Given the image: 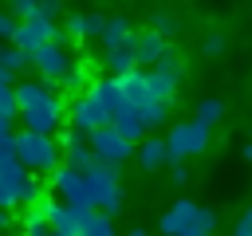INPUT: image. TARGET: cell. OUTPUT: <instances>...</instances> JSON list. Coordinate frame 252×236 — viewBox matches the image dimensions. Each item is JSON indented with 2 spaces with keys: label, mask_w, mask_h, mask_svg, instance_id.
<instances>
[{
  "label": "cell",
  "mask_w": 252,
  "mask_h": 236,
  "mask_svg": "<svg viewBox=\"0 0 252 236\" xmlns=\"http://www.w3.org/2000/svg\"><path fill=\"white\" fill-rule=\"evenodd\" d=\"M83 189H87V205H91V212L114 216V212L122 208V181H118V169L94 161V165L83 173Z\"/></svg>",
  "instance_id": "1"
},
{
  "label": "cell",
  "mask_w": 252,
  "mask_h": 236,
  "mask_svg": "<svg viewBox=\"0 0 252 236\" xmlns=\"http://www.w3.org/2000/svg\"><path fill=\"white\" fill-rule=\"evenodd\" d=\"M213 224H217V212H213V208H205V205H197V201H189V197L173 201V205L165 208V216L158 220V228H161L165 236H185V232H213Z\"/></svg>",
  "instance_id": "2"
},
{
  "label": "cell",
  "mask_w": 252,
  "mask_h": 236,
  "mask_svg": "<svg viewBox=\"0 0 252 236\" xmlns=\"http://www.w3.org/2000/svg\"><path fill=\"white\" fill-rule=\"evenodd\" d=\"M12 138H16V161L32 177L35 173H55V165H59V142L55 138H39V134H28V130H20Z\"/></svg>",
  "instance_id": "3"
},
{
  "label": "cell",
  "mask_w": 252,
  "mask_h": 236,
  "mask_svg": "<svg viewBox=\"0 0 252 236\" xmlns=\"http://www.w3.org/2000/svg\"><path fill=\"white\" fill-rule=\"evenodd\" d=\"M161 142H165V157H169V165H189V157L205 153V146H209V130L197 126V122H173L169 134H165Z\"/></svg>",
  "instance_id": "4"
},
{
  "label": "cell",
  "mask_w": 252,
  "mask_h": 236,
  "mask_svg": "<svg viewBox=\"0 0 252 236\" xmlns=\"http://www.w3.org/2000/svg\"><path fill=\"white\" fill-rule=\"evenodd\" d=\"M63 114H67V98L63 94H47L43 102L20 110L16 118H24V130L28 134H39V138H55L63 130Z\"/></svg>",
  "instance_id": "5"
},
{
  "label": "cell",
  "mask_w": 252,
  "mask_h": 236,
  "mask_svg": "<svg viewBox=\"0 0 252 236\" xmlns=\"http://www.w3.org/2000/svg\"><path fill=\"white\" fill-rule=\"evenodd\" d=\"M28 63L39 71V79L43 83H51V87H59L71 71H75V55H71V47H59V43H43V47H35L32 55H28Z\"/></svg>",
  "instance_id": "6"
},
{
  "label": "cell",
  "mask_w": 252,
  "mask_h": 236,
  "mask_svg": "<svg viewBox=\"0 0 252 236\" xmlns=\"http://www.w3.org/2000/svg\"><path fill=\"white\" fill-rule=\"evenodd\" d=\"M146 83H150V94H154L158 102H173V90H177V83H181V59H177L173 47H165L161 59H158V67L146 71Z\"/></svg>",
  "instance_id": "7"
},
{
  "label": "cell",
  "mask_w": 252,
  "mask_h": 236,
  "mask_svg": "<svg viewBox=\"0 0 252 236\" xmlns=\"http://www.w3.org/2000/svg\"><path fill=\"white\" fill-rule=\"evenodd\" d=\"M87 149L94 153V161H98V165H110V169H118L122 161H130V157H134V146H126L110 126H102V130L87 134Z\"/></svg>",
  "instance_id": "8"
},
{
  "label": "cell",
  "mask_w": 252,
  "mask_h": 236,
  "mask_svg": "<svg viewBox=\"0 0 252 236\" xmlns=\"http://www.w3.org/2000/svg\"><path fill=\"white\" fill-rule=\"evenodd\" d=\"M67 126L71 130H79V134H94V130H102L110 118H106V110L91 98V94H75V98H67Z\"/></svg>",
  "instance_id": "9"
},
{
  "label": "cell",
  "mask_w": 252,
  "mask_h": 236,
  "mask_svg": "<svg viewBox=\"0 0 252 236\" xmlns=\"http://www.w3.org/2000/svg\"><path fill=\"white\" fill-rule=\"evenodd\" d=\"M47 189L55 193L59 205H67V208H87V212H91V205H87V189H83V173H75V169H67V165H55Z\"/></svg>",
  "instance_id": "10"
},
{
  "label": "cell",
  "mask_w": 252,
  "mask_h": 236,
  "mask_svg": "<svg viewBox=\"0 0 252 236\" xmlns=\"http://www.w3.org/2000/svg\"><path fill=\"white\" fill-rule=\"evenodd\" d=\"M51 31H55V24H51V20H39V16H28V20H20V24H16V35H12V47H16L20 55H32L35 47H43V43L51 39Z\"/></svg>",
  "instance_id": "11"
},
{
  "label": "cell",
  "mask_w": 252,
  "mask_h": 236,
  "mask_svg": "<svg viewBox=\"0 0 252 236\" xmlns=\"http://www.w3.org/2000/svg\"><path fill=\"white\" fill-rule=\"evenodd\" d=\"M63 24H67V28H63L67 39H98L106 16H102V12H67Z\"/></svg>",
  "instance_id": "12"
},
{
  "label": "cell",
  "mask_w": 252,
  "mask_h": 236,
  "mask_svg": "<svg viewBox=\"0 0 252 236\" xmlns=\"http://www.w3.org/2000/svg\"><path fill=\"white\" fill-rule=\"evenodd\" d=\"M165 47H169V43H165V39H158L154 31L134 35V67H138V71L158 67V59H161V51H165Z\"/></svg>",
  "instance_id": "13"
},
{
  "label": "cell",
  "mask_w": 252,
  "mask_h": 236,
  "mask_svg": "<svg viewBox=\"0 0 252 236\" xmlns=\"http://www.w3.org/2000/svg\"><path fill=\"white\" fill-rule=\"evenodd\" d=\"M91 98L106 110V118H114L118 110H126V102H122V90H118V79H110V75H102V79H94V87H91Z\"/></svg>",
  "instance_id": "14"
},
{
  "label": "cell",
  "mask_w": 252,
  "mask_h": 236,
  "mask_svg": "<svg viewBox=\"0 0 252 236\" xmlns=\"http://www.w3.org/2000/svg\"><path fill=\"white\" fill-rule=\"evenodd\" d=\"M47 94H59L51 83H43V79H28V83H20V87H12V98H16V110H28V106H35V102H43Z\"/></svg>",
  "instance_id": "15"
},
{
  "label": "cell",
  "mask_w": 252,
  "mask_h": 236,
  "mask_svg": "<svg viewBox=\"0 0 252 236\" xmlns=\"http://www.w3.org/2000/svg\"><path fill=\"white\" fill-rule=\"evenodd\" d=\"M102 67H106V75H110V79H122V75H130V71H134V35H130L122 47L106 51V55H102Z\"/></svg>",
  "instance_id": "16"
},
{
  "label": "cell",
  "mask_w": 252,
  "mask_h": 236,
  "mask_svg": "<svg viewBox=\"0 0 252 236\" xmlns=\"http://www.w3.org/2000/svg\"><path fill=\"white\" fill-rule=\"evenodd\" d=\"M134 161H138L142 169H158V165H169V157H165V142L146 134V138L134 146Z\"/></svg>",
  "instance_id": "17"
},
{
  "label": "cell",
  "mask_w": 252,
  "mask_h": 236,
  "mask_svg": "<svg viewBox=\"0 0 252 236\" xmlns=\"http://www.w3.org/2000/svg\"><path fill=\"white\" fill-rule=\"evenodd\" d=\"M106 126H110V130H114L126 146H138V142L146 138V130H142V122H138V114H134V110H118Z\"/></svg>",
  "instance_id": "18"
},
{
  "label": "cell",
  "mask_w": 252,
  "mask_h": 236,
  "mask_svg": "<svg viewBox=\"0 0 252 236\" xmlns=\"http://www.w3.org/2000/svg\"><path fill=\"white\" fill-rule=\"evenodd\" d=\"M130 35H134V31H130V20H126V16H106V24H102V31H98V43H102L106 51H114V47H122Z\"/></svg>",
  "instance_id": "19"
},
{
  "label": "cell",
  "mask_w": 252,
  "mask_h": 236,
  "mask_svg": "<svg viewBox=\"0 0 252 236\" xmlns=\"http://www.w3.org/2000/svg\"><path fill=\"white\" fill-rule=\"evenodd\" d=\"M75 236H118V232H114V220H110V216H102V212H83Z\"/></svg>",
  "instance_id": "20"
},
{
  "label": "cell",
  "mask_w": 252,
  "mask_h": 236,
  "mask_svg": "<svg viewBox=\"0 0 252 236\" xmlns=\"http://www.w3.org/2000/svg\"><path fill=\"white\" fill-rule=\"evenodd\" d=\"M220 118H224V102H220V98H201V102H197V114H193V122H197V126L213 130Z\"/></svg>",
  "instance_id": "21"
},
{
  "label": "cell",
  "mask_w": 252,
  "mask_h": 236,
  "mask_svg": "<svg viewBox=\"0 0 252 236\" xmlns=\"http://www.w3.org/2000/svg\"><path fill=\"white\" fill-rule=\"evenodd\" d=\"M138 122H142L146 134L158 130L161 122H169V102H150V106H142V110H138Z\"/></svg>",
  "instance_id": "22"
},
{
  "label": "cell",
  "mask_w": 252,
  "mask_h": 236,
  "mask_svg": "<svg viewBox=\"0 0 252 236\" xmlns=\"http://www.w3.org/2000/svg\"><path fill=\"white\" fill-rule=\"evenodd\" d=\"M24 232H47V201H35L24 208Z\"/></svg>",
  "instance_id": "23"
},
{
  "label": "cell",
  "mask_w": 252,
  "mask_h": 236,
  "mask_svg": "<svg viewBox=\"0 0 252 236\" xmlns=\"http://www.w3.org/2000/svg\"><path fill=\"white\" fill-rule=\"evenodd\" d=\"M39 189H43V185H39V181H35V177L28 173V177H24L20 185H16V205H24V208H28V205L43 201V193H39Z\"/></svg>",
  "instance_id": "24"
},
{
  "label": "cell",
  "mask_w": 252,
  "mask_h": 236,
  "mask_svg": "<svg viewBox=\"0 0 252 236\" xmlns=\"http://www.w3.org/2000/svg\"><path fill=\"white\" fill-rule=\"evenodd\" d=\"M24 177H28V169H24L16 157H12V161H0V185L12 189V197H16V185H20Z\"/></svg>",
  "instance_id": "25"
},
{
  "label": "cell",
  "mask_w": 252,
  "mask_h": 236,
  "mask_svg": "<svg viewBox=\"0 0 252 236\" xmlns=\"http://www.w3.org/2000/svg\"><path fill=\"white\" fill-rule=\"evenodd\" d=\"M150 31L169 43V35H177V20H173L169 12H154V16H150Z\"/></svg>",
  "instance_id": "26"
},
{
  "label": "cell",
  "mask_w": 252,
  "mask_h": 236,
  "mask_svg": "<svg viewBox=\"0 0 252 236\" xmlns=\"http://www.w3.org/2000/svg\"><path fill=\"white\" fill-rule=\"evenodd\" d=\"M0 67H4L8 75H16V71H24V67H28V55H20L12 43H0Z\"/></svg>",
  "instance_id": "27"
},
{
  "label": "cell",
  "mask_w": 252,
  "mask_h": 236,
  "mask_svg": "<svg viewBox=\"0 0 252 236\" xmlns=\"http://www.w3.org/2000/svg\"><path fill=\"white\" fill-rule=\"evenodd\" d=\"M16 114H20V110H16V98H12V87H8V90H0V122H4L8 130H12Z\"/></svg>",
  "instance_id": "28"
},
{
  "label": "cell",
  "mask_w": 252,
  "mask_h": 236,
  "mask_svg": "<svg viewBox=\"0 0 252 236\" xmlns=\"http://www.w3.org/2000/svg\"><path fill=\"white\" fill-rule=\"evenodd\" d=\"M201 51H205V55H224V51H228V35H220V31H213V35H205V43H201Z\"/></svg>",
  "instance_id": "29"
},
{
  "label": "cell",
  "mask_w": 252,
  "mask_h": 236,
  "mask_svg": "<svg viewBox=\"0 0 252 236\" xmlns=\"http://www.w3.org/2000/svg\"><path fill=\"white\" fill-rule=\"evenodd\" d=\"M16 157V138L12 130H0V161H12Z\"/></svg>",
  "instance_id": "30"
},
{
  "label": "cell",
  "mask_w": 252,
  "mask_h": 236,
  "mask_svg": "<svg viewBox=\"0 0 252 236\" xmlns=\"http://www.w3.org/2000/svg\"><path fill=\"white\" fill-rule=\"evenodd\" d=\"M12 35H16V20L0 8V43H12Z\"/></svg>",
  "instance_id": "31"
},
{
  "label": "cell",
  "mask_w": 252,
  "mask_h": 236,
  "mask_svg": "<svg viewBox=\"0 0 252 236\" xmlns=\"http://www.w3.org/2000/svg\"><path fill=\"white\" fill-rule=\"evenodd\" d=\"M232 236H252V212H240V216H236Z\"/></svg>",
  "instance_id": "32"
},
{
  "label": "cell",
  "mask_w": 252,
  "mask_h": 236,
  "mask_svg": "<svg viewBox=\"0 0 252 236\" xmlns=\"http://www.w3.org/2000/svg\"><path fill=\"white\" fill-rule=\"evenodd\" d=\"M169 177H173V185H185L189 181V165H169Z\"/></svg>",
  "instance_id": "33"
},
{
  "label": "cell",
  "mask_w": 252,
  "mask_h": 236,
  "mask_svg": "<svg viewBox=\"0 0 252 236\" xmlns=\"http://www.w3.org/2000/svg\"><path fill=\"white\" fill-rule=\"evenodd\" d=\"M8 87H12V75H8L4 67H0V90H8Z\"/></svg>",
  "instance_id": "34"
},
{
  "label": "cell",
  "mask_w": 252,
  "mask_h": 236,
  "mask_svg": "<svg viewBox=\"0 0 252 236\" xmlns=\"http://www.w3.org/2000/svg\"><path fill=\"white\" fill-rule=\"evenodd\" d=\"M126 236H150V232H146V228H130Z\"/></svg>",
  "instance_id": "35"
},
{
  "label": "cell",
  "mask_w": 252,
  "mask_h": 236,
  "mask_svg": "<svg viewBox=\"0 0 252 236\" xmlns=\"http://www.w3.org/2000/svg\"><path fill=\"white\" fill-rule=\"evenodd\" d=\"M185 236H213V232H185Z\"/></svg>",
  "instance_id": "36"
},
{
  "label": "cell",
  "mask_w": 252,
  "mask_h": 236,
  "mask_svg": "<svg viewBox=\"0 0 252 236\" xmlns=\"http://www.w3.org/2000/svg\"><path fill=\"white\" fill-rule=\"evenodd\" d=\"M24 236H51V232H24Z\"/></svg>",
  "instance_id": "37"
}]
</instances>
